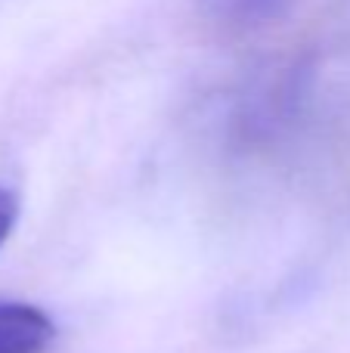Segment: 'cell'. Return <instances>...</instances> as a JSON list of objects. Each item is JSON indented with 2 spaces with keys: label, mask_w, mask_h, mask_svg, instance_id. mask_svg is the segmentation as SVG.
Segmentation results:
<instances>
[{
  "label": "cell",
  "mask_w": 350,
  "mask_h": 353,
  "mask_svg": "<svg viewBox=\"0 0 350 353\" xmlns=\"http://www.w3.org/2000/svg\"><path fill=\"white\" fill-rule=\"evenodd\" d=\"M56 323L37 304L0 301V353H47Z\"/></svg>",
  "instance_id": "obj_1"
},
{
  "label": "cell",
  "mask_w": 350,
  "mask_h": 353,
  "mask_svg": "<svg viewBox=\"0 0 350 353\" xmlns=\"http://www.w3.org/2000/svg\"><path fill=\"white\" fill-rule=\"evenodd\" d=\"M16 220H19V199H16V192H12V189H6V186H0V245L10 239Z\"/></svg>",
  "instance_id": "obj_2"
}]
</instances>
